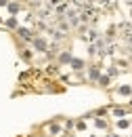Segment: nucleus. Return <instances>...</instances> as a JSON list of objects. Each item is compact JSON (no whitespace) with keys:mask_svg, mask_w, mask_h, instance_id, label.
<instances>
[{"mask_svg":"<svg viewBox=\"0 0 132 137\" xmlns=\"http://www.w3.org/2000/svg\"><path fill=\"white\" fill-rule=\"evenodd\" d=\"M0 4H6V0H0Z\"/></svg>","mask_w":132,"mask_h":137,"instance_id":"obj_2","label":"nucleus"},{"mask_svg":"<svg viewBox=\"0 0 132 137\" xmlns=\"http://www.w3.org/2000/svg\"><path fill=\"white\" fill-rule=\"evenodd\" d=\"M19 34H21V36H23L25 40H29V38H31V36H29V32H27V30H19Z\"/></svg>","mask_w":132,"mask_h":137,"instance_id":"obj_1","label":"nucleus"}]
</instances>
